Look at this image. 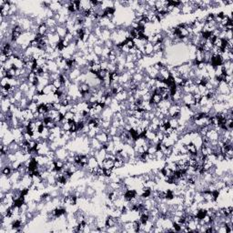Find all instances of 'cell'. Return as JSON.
<instances>
[{
    "label": "cell",
    "mask_w": 233,
    "mask_h": 233,
    "mask_svg": "<svg viewBox=\"0 0 233 233\" xmlns=\"http://www.w3.org/2000/svg\"><path fill=\"white\" fill-rule=\"evenodd\" d=\"M216 92H217V94H221V95H229L232 93V89L229 88V87L225 81H222L220 82L218 87L216 88Z\"/></svg>",
    "instance_id": "obj_1"
},
{
    "label": "cell",
    "mask_w": 233,
    "mask_h": 233,
    "mask_svg": "<svg viewBox=\"0 0 233 233\" xmlns=\"http://www.w3.org/2000/svg\"><path fill=\"white\" fill-rule=\"evenodd\" d=\"M68 151L69 150L66 147H59L55 151L56 152V159L57 160H61L66 162V157H68Z\"/></svg>",
    "instance_id": "obj_2"
},
{
    "label": "cell",
    "mask_w": 233,
    "mask_h": 233,
    "mask_svg": "<svg viewBox=\"0 0 233 233\" xmlns=\"http://www.w3.org/2000/svg\"><path fill=\"white\" fill-rule=\"evenodd\" d=\"M11 102H10V99L9 97L8 98H4V99H1V102H0V109H1V112H4V113H7L10 109V107H11Z\"/></svg>",
    "instance_id": "obj_3"
},
{
    "label": "cell",
    "mask_w": 233,
    "mask_h": 233,
    "mask_svg": "<svg viewBox=\"0 0 233 233\" xmlns=\"http://www.w3.org/2000/svg\"><path fill=\"white\" fill-rule=\"evenodd\" d=\"M170 78V71L166 68V66H163V68H160V72H159V76L156 79H161V80H167Z\"/></svg>",
    "instance_id": "obj_4"
},
{
    "label": "cell",
    "mask_w": 233,
    "mask_h": 233,
    "mask_svg": "<svg viewBox=\"0 0 233 233\" xmlns=\"http://www.w3.org/2000/svg\"><path fill=\"white\" fill-rule=\"evenodd\" d=\"M81 74H82V72H81L80 68H73V69H71L69 71V73H68V79L71 82H74L80 76Z\"/></svg>",
    "instance_id": "obj_5"
},
{
    "label": "cell",
    "mask_w": 233,
    "mask_h": 233,
    "mask_svg": "<svg viewBox=\"0 0 233 233\" xmlns=\"http://www.w3.org/2000/svg\"><path fill=\"white\" fill-rule=\"evenodd\" d=\"M128 97H129V91L123 90L122 92H119V93H118L117 95H115L114 96V98L119 103H121L123 101H126L127 99H128Z\"/></svg>",
    "instance_id": "obj_6"
},
{
    "label": "cell",
    "mask_w": 233,
    "mask_h": 233,
    "mask_svg": "<svg viewBox=\"0 0 233 233\" xmlns=\"http://www.w3.org/2000/svg\"><path fill=\"white\" fill-rule=\"evenodd\" d=\"M206 137L209 138L210 141H212V140H219V138H220L219 133L216 131L213 128H210L209 129V131H208L207 134H206Z\"/></svg>",
    "instance_id": "obj_7"
},
{
    "label": "cell",
    "mask_w": 233,
    "mask_h": 233,
    "mask_svg": "<svg viewBox=\"0 0 233 233\" xmlns=\"http://www.w3.org/2000/svg\"><path fill=\"white\" fill-rule=\"evenodd\" d=\"M96 138L100 142L102 145L105 144V143H107L109 142V134H107V133L103 132V131H100L99 133H97V136H96Z\"/></svg>",
    "instance_id": "obj_8"
},
{
    "label": "cell",
    "mask_w": 233,
    "mask_h": 233,
    "mask_svg": "<svg viewBox=\"0 0 233 233\" xmlns=\"http://www.w3.org/2000/svg\"><path fill=\"white\" fill-rule=\"evenodd\" d=\"M47 68H48V71L49 73H56V72H60L59 68H58V66L56 63L55 60H49L47 63Z\"/></svg>",
    "instance_id": "obj_9"
},
{
    "label": "cell",
    "mask_w": 233,
    "mask_h": 233,
    "mask_svg": "<svg viewBox=\"0 0 233 233\" xmlns=\"http://www.w3.org/2000/svg\"><path fill=\"white\" fill-rule=\"evenodd\" d=\"M68 28H66V26H62V25H58V26L56 27V34L60 37L61 39H63L66 35L68 34Z\"/></svg>",
    "instance_id": "obj_10"
},
{
    "label": "cell",
    "mask_w": 233,
    "mask_h": 233,
    "mask_svg": "<svg viewBox=\"0 0 233 233\" xmlns=\"http://www.w3.org/2000/svg\"><path fill=\"white\" fill-rule=\"evenodd\" d=\"M78 91L82 94V96L88 94L90 93V86L88 83H81L78 85Z\"/></svg>",
    "instance_id": "obj_11"
},
{
    "label": "cell",
    "mask_w": 233,
    "mask_h": 233,
    "mask_svg": "<svg viewBox=\"0 0 233 233\" xmlns=\"http://www.w3.org/2000/svg\"><path fill=\"white\" fill-rule=\"evenodd\" d=\"M153 47H154V45L150 42H148L146 45H145V53H144V56H153L154 55V52H153Z\"/></svg>",
    "instance_id": "obj_12"
},
{
    "label": "cell",
    "mask_w": 233,
    "mask_h": 233,
    "mask_svg": "<svg viewBox=\"0 0 233 233\" xmlns=\"http://www.w3.org/2000/svg\"><path fill=\"white\" fill-rule=\"evenodd\" d=\"M48 8L54 13H57L60 9H62V6L60 5L59 1H51V4Z\"/></svg>",
    "instance_id": "obj_13"
},
{
    "label": "cell",
    "mask_w": 233,
    "mask_h": 233,
    "mask_svg": "<svg viewBox=\"0 0 233 233\" xmlns=\"http://www.w3.org/2000/svg\"><path fill=\"white\" fill-rule=\"evenodd\" d=\"M101 167L104 169H113L114 168V160H109V159H105L102 163L100 164Z\"/></svg>",
    "instance_id": "obj_14"
},
{
    "label": "cell",
    "mask_w": 233,
    "mask_h": 233,
    "mask_svg": "<svg viewBox=\"0 0 233 233\" xmlns=\"http://www.w3.org/2000/svg\"><path fill=\"white\" fill-rule=\"evenodd\" d=\"M162 100V97L160 94H157V93H153L152 96H151V98H150V100H149V102H150L152 105H157V104H160V101Z\"/></svg>",
    "instance_id": "obj_15"
},
{
    "label": "cell",
    "mask_w": 233,
    "mask_h": 233,
    "mask_svg": "<svg viewBox=\"0 0 233 233\" xmlns=\"http://www.w3.org/2000/svg\"><path fill=\"white\" fill-rule=\"evenodd\" d=\"M90 147L96 149V150H99V149L102 148V144L96 138H94L90 139Z\"/></svg>",
    "instance_id": "obj_16"
},
{
    "label": "cell",
    "mask_w": 233,
    "mask_h": 233,
    "mask_svg": "<svg viewBox=\"0 0 233 233\" xmlns=\"http://www.w3.org/2000/svg\"><path fill=\"white\" fill-rule=\"evenodd\" d=\"M144 73H139V72H136L134 75L132 76V81L133 82H135L137 83V84H138V83H140L141 81H143V78H144Z\"/></svg>",
    "instance_id": "obj_17"
},
{
    "label": "cell",
    "mask_w": 233,
    "mask_h": 233,
    "mask_svg": "<svg viewBox=\"0 0 233 233\" xmlns=\"http://www.w3.org/2000/svg\"><path fill=\"white\" fill-rule=\"evenodd\" d=\"M186 148L188 149L189 154H190L191 156H196L197 153H198V149H197V148H196V146L192 142H190L188 145H186Z\"/></svg>",
    "instance_id": "obj_18"
},
{
    "label": "cell",
    "mask_w": 233,
    "mask_h": 233,
    "mask_svg": "<svg viewBox=\"0 0 233 233\" xmlns=\"http://www.w3.org/2000/svg\"><path fill=\"white\" fill-rule=\"evenodd\" d=\"M7 146H8V149H9L10 153H15L16 151L20 150V145L18 142H16L15 140L13 141V142H11L9 145H7Z\"/></svg>",
    "instance_id": "obj_19"
},
{
    "label": "cell",
    "mask_w": 233,
    "mask_h": 233,
    "mask_svg": "<svg viewBox=\"0 0 233 233\" xmlns=\"http://www.w3.org/2000/svg\"><path fill=\"white\" fill-rule=\"evenodd\" d=\"M47 32H48V28L47 27V25L44 23L42 25H40V26L38 27V29H37V35L39 36H47Z\"/></svg>",
    "instance_id": "obj_20"
},
{
    "label": "cell",
    "mask_w": 233,
    "mask_h": 233,
    "mask_svg": "<svg viewBox=\"0 0 233 233\" xmlns=\"http://www.w3.org/2000/svg\"><path fill=\"white\" fill-rule=\"evenodd\" d=\"M45 24L47 25V27L48 28H56L58 26V23L55 18H47L45 20Z\"/></svg>",
    "instance_id": "obj_21"
},
{
    "label": "cell",
    "mask_w": 233,
    "mask_h": 233,
    "mask_svg": "<svg viewBox=\"0 0 233 233\" xmlns=\"http://www.w3.org/2000/svg\"><path fill=\"white\" fill-rule=\"evenodd\" d=\"M110 37H111V31L109 30V29H107V28H103V29H102L101 37H100V38H99V39L103 40L104 42H105V41L110 39Z\"/></svg>",
    "instance_id": "obj_22"
},
{
    "label": "cell",
    "mask_w": 233,
    "mask_h": 233,
    "mask_svg": "<svg viewBox=\"0 0 233 233\" xmlns=\"http://www.w3.org/2000/svg\"><path fill=\"white\" fill-rule=\"evenodd\" d=\"M49 111V109H48V107L46 103L44 104H40L38 105V109H37V112L39 114H44V115H47Z\"/></svg>",
    "instance_id": "obj_23"
},
{
    "label": "cell",
    "mask_w": 233,
    "mask_h": 233,
    "mask_svg": "<svg viewBox=\"0 0 233 233\" xmlns=\"http://www.w3.org/2000/svg\"><path fill=\"white\" fill-rule=\"evenodd\" d=\"M1 172H2L3 175H5V176H6V177L9 178V177L11 176L12 172H13V169H12V168H11V166L6 165V167H4V168L1 169Z\"/></svg>",
    "instance_id": "obj_24"
},
{
    "label": "cell",
    "mask_w": 233,
    "mask_h": 233,
    "mask_svg": "<svg viewBox=\"0 0 233 233\" xmlns=\"http://www.w3.org/2000/svg\"><path fill=\"white\" fill-rule=\"evenodd\" d=\"M65 161L61 160H55V166H56V171H60L62 170V169L64 168L65 166Z\"/></svg>",
    "instance_id": "obj_25"
},
{
    "label": "cell",
    "mask_w": 233,
    "mask_h": 233,
    "mask_svg": "<svg viewBox=\"0 0 233 233\" xmlns=\"http://www.w3.org/2000/svg\"><path fill=\"white\" fill-rule=\"evenodd\" d=\"M169 126L170 128H172L173 129H176L179 126V119H173V118H170L169 119Z\"/></svg>",
    "instance_id": "obj_26"
},
{
    "label": "cell",
    "mask_w": 233,
    "mask_h": 233,
    "mask_svg": "<svg viewBox=\"0 0 233 233\" xmlns=\"http://www.w3.org/2000/svg\"><path fill=\"white\" fill-rule=\"evenodd\" d=\"M28 109H29L33 113H37V109H38V105L36 102L30 101L29 104H28Z\"/></svg>",
    "instance_id": "obj_27"
},
{
    "label": "cell",
    "mask_w": 233,
    "mask_h": 233,
    "mask_svg": "<svg viewBox=\"0 0 233 233\" xmlns=\"http://www.w3.org/2000/svg\"><path fill=\"white\" fill-rule=\"evenodd\" d=\"M93 51L97 56H100L102 55V51H103V46H98V45L94 46Z\"/></svg>",
    "instance_id": "obj_28"
},
{
    "label": "cell",
    "mask_w": 233,
    "mask_h": 233,
    "mask_svg": "<svg viewBox=\"0 0 233 233\" xmlns=\"http://www.w3.org/2000/svg\"><path fill=\"white\" fill-rule=\"evenodd\" d=\"M23 164V162L22 161H20V160H15L14 162H12L11 163V168H12V169L13 170H18L20 167H21V165Z\"/></svg>",
    "instance_id": "obj_29"
},
{
    "label": "cell",
    "mask_w": 233,
    "mask_h": 233,
    "mask_svg": "<svg viewBox=\"0 0 233 233\" xmlns=\"http://www.w3.org/2000/svg\"><path fill=\"white\" fill-rule=\"evenodd\" d=\"M74 117H75V114L72 113L71 111H66V114L64 115V118L66 120H68V121H72L74 120Z\"/></svg>",
    "instance_id": "obj_30"
},
{
    "label": "cell",
    "mask_w": 233,
    "mask_h": 233,
    "mask_svg": "<svg viewBox=\"0 0 233 233\" xmlns=\"http://www.w3.org/2000/svg\"><path fill=\"white\" fill-rule=\"evenodd\" d=\"M107 72H109V73L116 72L117 71V64L109 62V66H107Z\"/></svg>",
    "instance_id": "obj_31"
},
{
    "label": "cell",
    "mask_w": 233,
    "mask_h": 233,
    "mask_svg": "<svg viewBox=\"0 0 233 233\" xmlns=\"http://www.w3.org/2000/svg\"><path fill=\"white\" fill-rule=\"evenodd\" d=\"M51 84H52L56 89H60V88L64 86V85L62 84V82L59 80V78H58V79H56V80H53Z\"/></svg>",
    "instance_id": "obj_32"
},
{
    "label": "cell",
    "mask_w": 233,
    "mask_h": 233,
    "mask_svg": "<svg viewBox=\"0 0 233 233\" xmlns=\"http://www.w3.org/2000/svg\"><path fill=\"white\" fill-rule=\"evenodd\" d=\"M109 74V72H107V70H103V69H100L99 70L97 73V78H99V79H103L107 75Z\"/></svg>",
    "instance_id": "obj_33"
},
{
    "label": "cell",
    "mask_w": 233,
    "mask_h": 233,
    "mask_svg": "<svg viewBox=\"0 0 233 233\" xmlns=\"http://www.w3.org/2000/svg\"><path fill=\"white\" fill-rule=\"evenodd\" d=\"M136 66H137V64L134 62H127L125 64V68H126L127 71L133 69V68H136Z\"/></svg>",
    "instance_id": "obj_34"
},
{
    "label": "cell",
    "mask_w": 233,
    "mask_h": 233,
    "mask_svg": "<svg viewBox=\"0 0 233 233\" xmlns=\"http://www.w3.org/2000/svg\"><path fill=\"white\" fill-rule=\"evenodd\" d=\"M157 148H156V146L155 145H151V146H149L148 148V154H155L157 152Z\"/></svg>",
    "instance_id": "obj_35"
},
{
    "label": "cell",
    "mask_w": 233,
    "mask_h": 233,
    "mask_svg": "<svg viewBox=\"0 0 233 233\" xmlns=\"http://www.w3.org/2000/svg\"><path fill=\"white\" fill-rule=\"evenodd\" d=\"M8 59V57L6 54L4 53H1V55H0V62H1V64H4L7 61Z\"/></svg>",
    "instance_id": "obj_36"
},
{
    "label": "cell",
    "mask_w": 233,
    "mask_h": 233,
    "mask_svg": "<svg viewBox=\"0 0 233 233\" xmlns=\"http://www.w3.org/2000/svg\"><path fill=\"white\" fill-rule=\"evenodd\" d=\"M226 40H229V39H233V33L232 30H227L226 31V37H225Z\"/></svg>",
    "instance_id": "obj_37"
},
{
    "label": "cell",
    "mask_w": 233,
    "mask_h": 233,
    "mask_svg": "<svg viewBox=\"0 0 233 233\" xmlns=\"http://www.w3.org/2000/svg\"><path fill=\"white\" fill-rule=\"evenodd\" d=\"M8 81H9V78H8L7 77H6L4 78H1V81H0V85H1V87H6L8 84Z\"/></svg>",
    "instance_id": "obj_38"
},
{
    "label": "cell",
    "mask_w": 233,
    "mask_h": 233,
    "mask_svg": "<svg viewBox=\"0 0 233 233\" xmlns=\"http://www.w3.org/2000/svg\"><path fill=\"white\" fill-rule=\"evenodd\" d=\"M52 105H53V109H56L58 111H59L60 109L62 107V105L59 102H54V103H52Z\"/></svg>",
    "instance_id": "obj_39"
},
{
    "label": "cell",
    "mask_w": 233,
    "mask_h": 233,
    "mask_svg": "<svg viewBox=\"0 0 233 233\" xmlns=\"http://www.w3.org/2000/svg\"><path fill=\"white\" fill-rule=\"evenodd\" d=\"M107 66H109V61H101L100 62V68L103 70H107Z\"/></svg>",
    "instance_id": "obj_40"
},
{
    "label": "cell",
    "mask_w": 233,
    "mask_h": 233,
    "mask_svg": "<svg viewBox=\"0 0 233 233\" xmlns=\"http://www.w3.org/2000/svg\"><path fill=\"white\" fill-rule=\"evenodd\" d=\"M137 51H138V48H137L136 47H132V48L129 49V54H131V55H135V54L137 53Z\"/></svg>",
    "instance_id": "obj_41"
}]
</instances>
